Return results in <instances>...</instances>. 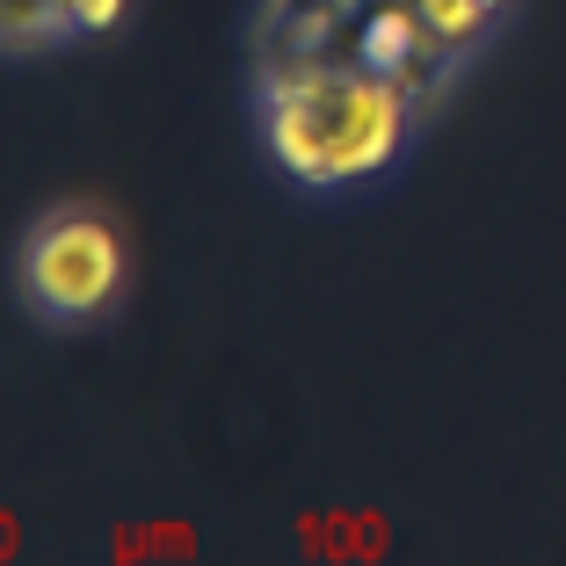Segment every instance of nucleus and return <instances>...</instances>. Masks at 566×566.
Instances as JSON below:
<instances>
[{"mask_svg": "<svg viewBox=\"0 0 566 566\" xmlns=\"http://www.w3.org/2000/svg\"><path fill=\"white\" fill-rule=\"evenodd\" d=\"M516 15V0H254L248 73L283 66H356L392 81L421 117L480 66Z\"/></svg>", "mask_w": 566, "mask_h": 566, "instance_id": "nucleus-1", "label": "nucleus"}, {"mask_svg": "<svg viewBox=\"0 0 566 566\" xmlns=\"http://www.w3.org/2000/svg\"><path fill=\"white\" fill-rule=\"evenodd\" d=\"M254 132L283 182L298 189H364L415 146L421 109L378 73L356 66H283L254 73Z\"/></svg>", "mask_w": 566, "mask_h": 566, "instance_id": "nucleus-2", "label": "nucleus"}, {"mask_svg": "<svg viewBox=\"0 0 566 566\" xmlns=\"http://www.w3.org/2000/svg\"><path fill=\"white\" fill-rule=\"evenodd\" d=\"M124 276H132L124 240L95 203H51L15 240V298L51 334L102 327L124 305Z\"/></svg>", "mask_w": 566, "mask_h": 566, "instance_id": "nucleus-3", "label": "nucleus"}, {"mask_svg": "<svg viewBox=\"0 0 566 566\" xmlns=\"http://www.w3.org/2000/svg\"><path fill=\"white\" fill-rule=\"evenodd\" d=\"M124 15L132 0H0V36H8V59H44V51L124 30Z\"/></svg>", "mask_w": 566, "mask_h": 566, "instance_id": "nucleus-4", "label": "nucleus"}]
</instances>
